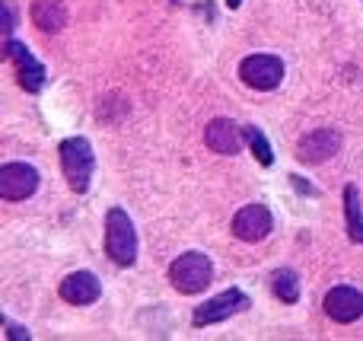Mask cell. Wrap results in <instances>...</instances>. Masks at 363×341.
Here are the masks:
<instances>
[{
    "instance_id": "1",
    "label": "cell",
    "mask_w": 363,
    "mask_h": 341,
    "mask_svg": "<svg viewBox=\"0 0 363 341\" xmlns=\"http://www.w3.org/2000/svg\"><path fill=\"white\" fill-rule=\"evenodd\" d=\"M106 249L115 265H134L138 262V233H134L131 217L121 208H112L106 214Z\"/></svg>"
},
{
    "instance_id": "2",
    "label": "cell",
    "mask_w": 363,
    "mask_h": 341,
    "mask_svg": "<svg viewBox=\"0 0 363 341\" xmlns=\"http://www.w3.org/2000/svg\"><path fill=\"white\" fill-rule=\"evenodd\" d=\"M169 281L179 294H201L213 281V265L204 252H185L169 265Z\"/></svg>"
},
{
    "instance_id": "3",
    "label": "cell",
    "mask_w": 363,
    "mask_h": 341,
    "mask_svg": "<svg viewBox=\"0 0 363 341\" xmlns=\"http://www.w3.org/2000/svg\"><path fill=\"white\" fill-rule=\"evenodd\" d=\"M93 147L86 138H67L61 144V166L67 176L70 189L74 191H86L89 179H93Z\"/></svg>"
},
{
    "instance_id": "4",
    "label": "cell",
    "mask_w": 363,
    "mask_h": 341,
    "mask_svg": "<svg viewBox=\"0 0 363 341\" xmlns=\"http://www.w3.org/2000/svg\"><path fill=\"white\" fill-rule=\"evenodd\" d=\"M239 77H242L245 86L264 89V93H268V89L281 86L284 64H281V57H274V55H252L239 64Z\"/></svg>"
},
{
    "instance_id": "5",
    "label": "cell",
    "mask_w": 363,
    "mask_h": 341,
    "mask_svg": "<svg viewBox=\"0 0 363 341\" xmlns=\"http://www.w3.org/2000/svg\"><path fill=\"white\" fill-rule=\"evenodd\" d=\"M4 55H6V61H13V67H16V74H19V86H23L26 93H38V89L45 86V67L32 57V51L26 48L23 42L6 38Z\"/></svg>"
},
{
    "instance_id": "6",
    "label": "cell",
    "mask_w": 363,
    "mask_h": 341,
    "mask_svg": "<svg viewBox=\"0 0 363 341\" xmlns=\"http://www.w3.org/2000/svg\"><path fill=\"white\" fill-rule=\"evenodd\" d=\"M245 306H249V297H245L242 291H236V287H230V291L217 294L213 300H207L204 306H198V310H194V325L223 323V319H230V316H236V313H242Z\"/></svg>"
},
{
    "instance_id": "7",
    "label": "cell",
    "mask_w": 363,
    "mask_h": 341,
    "mask_svg": "<svg viewBox=\"0 0 363 341\" xmlns=\"http://www.w3.org/2000/svg\"><path fill=\"white\" fill-rule=\"evenodd\" d=\"M35 189H38V172L29 163L0 166V195L6 201H23V198L35 195Z\"/></svg>"
},
{
    "instance_id": "8",
    "label": "cell",
    "mask_w": 363,
    "mask_h": 341,
    "mask_svg": "<svg viewBox=\"0 0 363 341\" xmlns=\"http://www.w3.org/2000/svg\"><path fill=\"white\" fill-rule=\"evenodd\" d=\"M338 150H341V134L332 131V128H319V131L303 134L300 144H296V157L303 163H325Z\"/></svg>"
},
{
    "instance_id": "9",
    "label": "cell",
    "mask_w": 363,
    "mask_h": 341,
    "mask_svg": "<svg viewBox=\"0 0 363 341\" xmlns=\"http://www.w3.org/2000/svg\"><path fill=\"white\" fill-rule=\"evenodd\" d=\"M233 233L242 242H262L271 233V211L264 204H245L233 217Z\"/></svg>"
},
{
    "instance_id": "10",
    "label": "cell",
    "mask_w": 363,
    "mask_h": 341,
    "mask_svg": "<svg viewBox=\"0 0 363 341\" xmlns=\"http://www.w3.org/2000/svg\"><path fill=\"white\" fill-rule=\"evenodd\" d=\"M325 313L341 325L357 323L363 316V294L354 287H332L325 294Z\"/></svg>"
},
{
    "instance_id": "11",
    "label": "cell",
    "mask_w": 363,
    "mask_h": 341,
    "mask_svg": "<svg viewBox=\"0 0 363 341\" xmlns=\"http://www.w3.org/2000/svg\"><path fill=\"white\" fill-rule=\"evenodd\" d=\"M102 294V284L96 274L89 272H74L61 281V297L67 303H77V306H86V303H96Z\"/></svg>"
},
{
    "instance_id": "12",
    "label": "cell",
    "mask_w": 363,
    "mask_h": 341,
    "mask_svg": "<svg viewBox=\"0 0 363 341\" xmlns=\"http://www.w3.org/2000/svg\"><path fill=\"white\" fill-rule=\"evenodd\" d=\"M242 138H245V134L239 131V128L233 125L230 118H213L211 125L204 128L207 147H211L213 153H223V157H233V153H239V147H242Z\"/></svg>"
},
{
    "instance_id": "13",
    "label": "cell",
    "mask_w": 363,
    "mask_h": 341,
    "mask_svg": "<svg viewBox=\"0 0 363 341\" xmlns=\"http://www.w3.org/2000/svg\"><path fill=\"white\" fill-rule=\"evenodd\" d=\"M29 16L42 32H61L67 26V6L61 0H35Z\"/></svg>"
},
{
    "instance_id": "14",
    "label": "cell",
    "mask_w": 363,
    "mask_h": 341,
    "mask_svg": "<svg viewBox=\"0 0 363 341\" xmlns=\"http://www.w3.org/2000/svg\"><path fill=\"white\" fill-rule=\"evenodd\" d=\"M345 217H347V236L354 242H363V211H360L357 185H347L345 189Z\"/></svg>"
},
{
    "instance_id": "15",
    "label": "cell",
    "mask_w": 363,
    "mask_h": 341,
    "mask_svg": "<svg viewBox=\"0 0 363 341\" xmlns=\"http://www.w3.org/2000/svg\"><path fill=\"white\" fill-rule=\"evenodd\" d=\"M274 294L277 297L284 300V303H296V300H300V278H296L294 272H290V268H281V272H274Z\"/></svg>"
},
{
    "instance_id": "16",
    "label": "cell",
    "mask_w": 363,
    "mask_h": 341,
    "mask_svg": "<svg viewBox=\"0 0 363 341\" xmlns=\"http://www.w3.org/2000/svg\"><path fill=\"white\" fill-rule=\"evenodd\" d=\"M242 134H245V140H249L252 153H255V157H258V163H262V166H271V163H274V153H271V144H268V140H264L262 128L249 125V128H242Z\"/></svg>"
},
{
    "instance_id": "17",
    "label": "cell",
    "mask_w": 363,
    "mask_h": 341,
    "mask_svg": "<svg viewBox=\"0 0 363 341\" xmlns=\"http://www.w3.org/2000/svg\"><path fill=\"white\" fill-rule=\"evenodd\" d=\"M4 13H6V19H4V32L10 35V32L16 29V10H13L10 0H4Z\"/></svg>"
},
{
    "instance_id": "18",
    "label": "cell",
    "mask_w": 363,
    "mask_h": 341,
    "mask_svg": "<svg viewBox=\"0 0 363 341\" xmlns=\"http://www.w3.org/2000/svg\"><path fill=\"white\" fill-rule=\"evenodd\" d=\"M6 329H10V332H6V338H13V341H23V338H29V332H26V329H19V325H10V323H6Z\"/></svg>"
},
{
    "instance_id": "19",
    "label": "cell",
    "mask_w": 363,
    "mask_h": 341,
    "mask_svg": "<svg viewBox=\"0 0 363 341\" xmlns=\"http://www.w3.org/2000/svg\"><path fill=\"white\" fill-rule=\"evenodd\" d=\"M239 4H242V0H226V6H230V10H236Z\"/></svg>"
}]
</instances>
